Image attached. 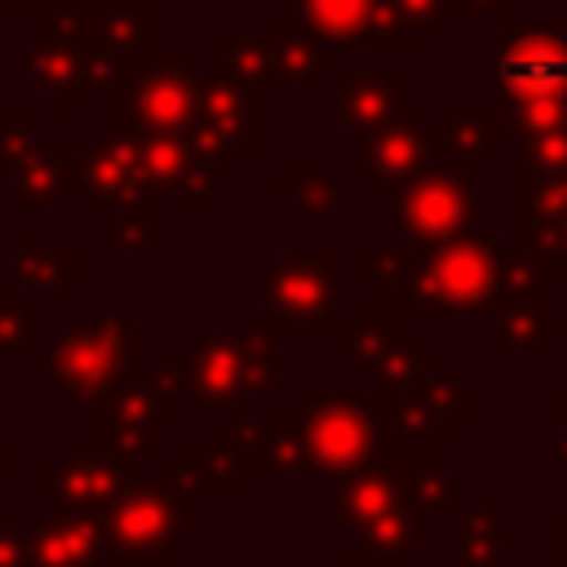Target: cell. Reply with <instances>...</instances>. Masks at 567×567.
Instances as JSON below:
<instances>
[{
	"label": "cell",
	"instance_id": "1",
	"mask_svg": "<svg viewBox=\"0 0 567 567\" xmlns=\"http://www.w3.org/2000/svg\"><path fill=\"white\" fill-rule=\"evenodd\" d=\"M501 71H505V84L518 89V93H549V89L567 84V53L545 35L523 40L505 53Z\"/></svg>",
	"mask_w": 567,
	"mask_h": 567
}]
</instances>
